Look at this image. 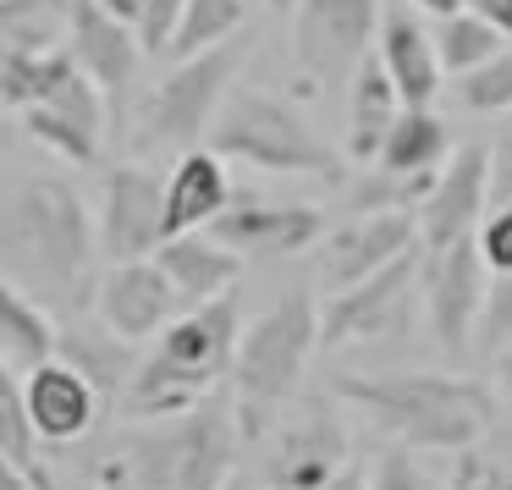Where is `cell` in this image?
<instances>
[{
    "mask_svg": "<svg viewBox=\"0 0 512 490\" xmlns=\"http://www.w3.org/2000/svg\"><path fill=\"white\" fill-rule=\"evenodd\" d=\"M490 199H496V188H490V149L463 144L435 171L430 199L419 204V248H452L463 237H474Z\"/></svg>",
    "mask_w": 512,
    "mask_h": 490,
    "instance_id": "14",
    "label": "cell"
},
{
    "mask_svg": "<svg viewBox=\"0 0 512 490\" xmlns=\"http://www.w3.org/2000/svg\"><path fill=\"white\" fill-rule=\"evenodd\" d=\"M0 281L67 320L100 298V221L67 177H28L0 193Z\"/></svg>",
    "mask_w": 512,
    "mask_h": 490,
    "instance_id": "1",
    "label": "cell"
},
{
    "mask_svg": "<svg viewBox=\"0 0 512 490\" xmlns=\"http://www.w3.org/2000/svg\"><path fill=\"white\" fill-rule=\"evenodd\" d=\"M61 347V331L50 320V309L39 298H28L23 287L0 281V358L17 375H34L39 364H50Z\"/></svg>",
    "mask_w": 512,
    "mask_h": 490,
    "instance_id": "25",
    "label": "cell"
},
{
    "mask_svg": "<svg viewBox=\"0 0 512 490\" xmlns=\"http://www.w3.org/2000/svg\"><path fill=\"white\" fill-rule=\"evenodd\" d=\"M67 50H72V61H78V67L105 89V100H111V111H116L122 94L133 89V78H138V61H144V39H138V28L105 17L94 0H72Z\"/></svg>",
    "mask_w": 512,
    "mask_h": 490,
    "instance_id": "18",
    "label": "cell"
},
{
    "mask_svg": "<svg viewBox=\"0 0 512 490\" xmlns=\"http://www.w3.org/2000/svg\"><path fill=\"white\" fill-rule=\"evenodd\" d=\"M226 248L254 259H292L325 243V215L309 199H259V193H237L232 210L210 226Z\"/></svg>",
    "mask_w": 512,
    "mask_h": 490,
    "instance_id": "13",
    "label": "cell"
},
{
    "mask_svg": "<svg viewBox=\"0 0 512 490\" xmlns=\"http://www.w3.org/2000/svg\"><path fill=\"white\" fill-rule=\"evenodd\" d=\"M232 177L215 149H188L166 177V237L210 232L226 210H232Z\"/></svg>",
    "mask_w": 512,
    "mask_h": 490,
    "instance_id": "20",
    "label": "cell"
},
{
    "mask_svg": "<svg viewBox=\"0 0 512 490\" xmlns=\"http://www.w3.org/2000/svg\"><path fill=\"white\" fill-rule=\"evenodd\" d=\"M160 270L171 276V287L182 292V303H210L221 298V292L237 287V276H243V254L237 248H226L215 232H188V237H166L160 243Z\"/></svg>",
    "mask_w": 512,
    "mask_h": 490,
    "instance_id": "23",
    "label": "cell"
},
{
    "mask_svg": "<svg viewBox=\"0 0 512 490\" xmlns=\"http://www.w3.org/2000/svg\"><path fill=\"white\" fill-rule=\"evenodd\" d=\"M23 397H28V419H34L39 441H50V446H67L78 435H89L105 408L100 391L72 364H61V358H50L34 375H23Z\"/></svg>",
    "mask_w": 512,
    "mask_h": 490,
    "instance_id": "19",
    "label": "cell"
},
{
    "mask_svg": "<svg viewBox=\"0 0 512 490\" xmlns=\"http://www.w3.org/2000/svg\"><path fill=\"white\" fill-rule=\"evenodd\" d=\"M166 243V182L144 166H116L100 188V254L111 265L155 259Z\"/></svg>",
    "mask_w": 512,
    "mask_h": 490,
    "instance_id": "12",
    "label": "cell"
},
{
    "mask_svg": "<svg viewBox=\"0 0 512 490\" xmlns=\"http://www.w3.org/2000/svg\"><path fill=\"white\" fill-rule=\"evenodd\" d=\"M446 490H501V457L485 452H457V474Z\"/></svg>",
    "mask_w": 512,
    "mask_h": 490,
    "instance_id": "38",
    "label": "cell"
},
{
    "mask_svg": "<svg viewBox=\"0 0 512 490\" xmlns=\"http://www.w3.org/2000/svg\"><path fill=\"white\" fill-rule=\"evenodd\" d=\"M474 243H479V254H485L490 276H512V199L496 204V210L479 221Z\"/></svg>",
    "mask_w": 512,
    "mask_h": 490,
    "instance_id": "35",
    "label": "cell"
},
{
    "mask_svg": "<svg viewBox=\"0 0 512 490\" xmlns=\"http://www.w3.org/2000/svg\"><path fill=\"white\" fill-rule=\"evenodd\" d=\"M314 347H320V303L309 292H287L259 320L243 325L237 364H232V408L243 441H259L276 424L281 402L298 391Z\"/></svg>",
    "mask_w": 512,
    "mask_h": 490,
    "instance_id": "5",
    "label": "cell"
},
{
    "mask_svg": "<svg viewBox=\"0 0 512 490\" xmlns=\"http://www.w3.org/2000/svg\"><path fill=\"white\" fill-rule=\"evenodd\" d=\"M0 446L17 457V463L28 468V479H34L39 490H50L56 479L45 474V457H39V430L34 419H28V397H23V375H17L6 358H0Z\"/></svg>",
    "mask_w": 512,
    "mask_h": 490,
    "instance_id": "30",
    "label": "cell"
},
{
    "mask_svg": "<svg viewBox=\"0 0 512 490\" xmlns=\"http://www.w3.org/2000/svg\"><path fill=\"white\" fill-rule=\"evenodd\" d=\"M507 45L512 39L501 34V28H490L479 12H457V17H441V23H435V50H441V67L452 72V78L479 72L485 61H496Z\"/></svg>",
    "mask_w": 512,
    "mask_h": 490,
    "instance_id": "31",
    "label": "cell"
},
{
    "mask_svg": "<svg viewBox=\"0 0 512 490\" xmlns=\"http://www.w3.org/2000/svg\"><path fill=\"white\" fill-rule=\"evenodd\" d=\"M232 490H237V485H232Z\"/></svg>",
    "mask_w": 512,
    "mask_h": 490,
    "instance_id": "48",
    "label": "cell"
},
{
    "mask_svg": "<svg viewBox=\"0 0 512 490\" xmlns=\"http://www.w3.org/2000/svg\"><path fill=\"white\" fill-rule=\"evenodd\" d=\"M369 490H435V485L424 479V468L413 463L408 446H391V452H380L375 468H369Z\"/></svg>",
    "mask_w": 512,
    "mask_h": 490,
    "instance_id": "37",
    "label": "cell"
},
{
    "mask_svg": "<svg viewBox=\"0 0 512 490\" xmlns=\"http://www.w3.org/2000/svg\"><path fill=\"white\" fill-rule=\"evenodd\" d=\"M0 490H39L34 479H28V468L17 463V457L6 452V446H0Z\"/></svg>",
    "mask_w": 512,
    "mask_h": 490,
    "instance_id": "41",
    "label": "cell"
},
{
    "mask_svg": "<svg viewBox=\"0 0 512 490\" xmlns=\"http://www.w3.org/2000/svg\"><path fill=\"white\" fill-rule=\"evenodd\" d=\"M243 23H248L243 0H188L182 28H177L166 56L193 61V56H204V50H221V45H232V39H243Z\"/></svg>",
    "mask_w": 512,
    "mask_h": 490,
    "instance_id": "29",
    "label": "cell"
},
{
    "mask_svg": "<svg viewBox=\"0 0 512 490\" xmlns=\"http://www.w3.org/2000/svg\"><path fill=\"white\" fill-rule=\"evenodd\" d=\"M237 342H243V303H237V292H221L210 303L182 309L155 336V353L138 364L122 408L133 419H177V413L204 408L215 380L232 375Z\"/></svg>",
    "mask_w": 512,
    "mask_h": 490,
    "instance_id": "4",
    "label": "cell"
},
{
    "mask_svg": "<svg viewBox=\"0 0 512 490\" xmlns=\"http://www.w3.org/2000/svg\"><path fill=\"white\" fill-rule=\"evenodd\" d=\"M331 490H369V474H364V468H358V463H353V468H347V474H342V479H336V485H331Z\"/></svg>",
    "mask_w": 512,
    "mask_h": 490,
    "instance_id": "44",
    "label": "cell"
},
{
    "mask_svg": "<svg viewBox=\"0 0 512 490\" xmlns=\"http://www.w3.org/2000/svg\"><path fill=\"white\" fill-rule=\"evenodd\" d=\"M490 369H496V380H501V386L512 391V342H507V347H501V353H496V364H490Z\"/></svg>",
    "mask_w": 512,
    "mask_h": 490,
    "instance_id": "45",
    "label": "cell"
},
{
    "mask_svg": "<svg viewBox=\"0 0 512 490\" xmlns=\"http://www.w3.org/2000/svg\"><path fill=\"white\" fill-rule=\"evenodd\" d=\"M490 188H496V204L512 199V111L501 116V133L490 144Z\"/></svg>",
    "mask_w": 512,
    "mask_h": 490,
    "instance_id": "39",
    "label": "cell"
},
{
    "mask_svg": "<svg viewBox=\"0 0 512 490\" xmlns=\"http://www.w3.org/2000/svg\"><path fill=\"white\" fill-rule=\"evenodd\" d=\"M419 248V221L413 215H353L347 226L325 232L320 243V281L331 292L358 287V281L380 276L386 265L408 259Z\"/></svg>",
    "mask_w": 512,
    "mask_h": 490,
    "instance_id": "15",
    "label": "cell"
},
{
    "mask_svg": "<svg viewBox=\"0 0 512 490\" xmlns=\"http://www.w3.org/2000/svg\"><path fill=\"white\" fill-rule=\"evenodd\" d=\"M336 397L408 452H474L479 435L496 424V397L485 380L441 375V369L336 375Z\"/></svg>",
    "mask_w": 512,
    "mask_h": 490,
    "instance_id": "2",
    "label": "cell"
},
{
    "mask_svg": "<svg viewBox=\"0 0 512 490\" xmlns=\"http://www.w3.org/2000/svg\"><path fill=\"white\" fill-rule=\"evenodd\" d=\"M210 149L270 177H336V149L298 105L270 89H232L210 127Z\"/></svg>",
    "mask_w": 512,
    "mask_h": 490,
    "instance_id": "6",
    "label": "cell"
},
{
    "mask_svg": "<svg viewBox=\"0 0 512 490\" xmlns=\"http://www.w3.org/2000/svg\"><path fill=\"white\" fill-rule=\"evenodd\" d=\"M243 61H248V34L221 50H204L193 61H171V72L138 105V138L188 155L199 138H210L221 105L232 100V78L243 72Z\"/></svg>",
    "mask_w": 512,
    "mask_h": 490,
    "instance_id": "7",
    "label": "cell"
},
{
    "mask_svg": "<svg viewBox=\"0 0 512 490\" xmlns=\"http://www.w3.org/2000/svg\"><path fill=\"white\" fill-rule=\"evenodd\" d=\"M72 23V0H0V39L23 56L61 50V34Z\"/></svg>",
    "mask_w": 512,
    "mask_h": 490,
    "instance_id": "28",
    "label": "cell"
},
{
    "mask_svg": "<svg viewBox=\"0 0 512 490\" xmlns=\"http://www.w3.org/2000/svg\"><path fill=\"white\" fill-rule=\"evenodd\" d=\"M435 177H402V171L375 166L369 177L353 182V204L358 215H413L424 199H430Z\"/></svg>",
    "mask_w": 512,
    "mask_h": 490,
    "instance_id": "32",
    "label": "cell"
},
{
    "mask_svg": "<svg viewBox=\"0 0 512 490\" xmlns=\"http://www.w3.org/2000/svg\"><path fill=\"white\" fill-rule=\"evenodd\" d=\"M56 358H61V364H72L94 391H100L105 408L127 397V386H133L138 364H144V358L133 353V342H127V336H116L105 320H100V325H89V320L61 325V347H56Z\"/></svg>",
    "mask_w": 512,
    "mask_h": 490,
    "instance_id": "22",
    "label": "cell"
},
{
    "mask_svg": "<svg viewBox=\"0 0 512 490\" xmlns=\"http://www.w3.org/2000/svg\"><path fill=\"white\" fill-rule=\"evenodd\" d=\"M94 309H100V320L111 325L116 336H127V342L138 347V342L166 331L188 303H182V292L171 287V276L160 270V259H127V265H111L100 276Z\"/></svg>",
    "mask_w": 512,
    "mask_h": 490,
    "instance_id": "16",
    "label": "cell"
},
{
    "mask_svg": "<svg viewBox=\"0 0 512 490\" xmlns=\"http://www.w3.org/2000/svg\"><path fill=\"white\" fill-rule=\"evenodd\" d=\"M72 67V50H50V56H23L17 45L0 39V111L23 116L28 105H39L61 83V72Z\"/></svg>",
    "mask_w": 512,
    "mask_h": 490,
    "instance_id": "27",
    "label": "cell"
},
{
    "mask_svg": "<svg viewBox=\"0 0 512 490\" xmlns=\"http://www.w3.org/2000/svg\"><path fill=\"white\" fill-rule=\"evenodd\" d=\"M408 111L397 94V83H391V72L380 67V56L358 61L353 83H347V155L353 160H380V144H386V133L397 127V116Z\"/></svg>",
    "mask_w": 512,
    "mask_h": 490,
    "instance_id": "24",
    "label": "cell"
},
{
    "mask_svg": "<svg viewBox=\"0 0 512 490\" xmlns=\"http://www.w3.org/2000/svg\"><path fill=\"white\" fill-rule=\"evenodd\" d=\"M347 468H353L347 430L314 408L281 430L276 452H270V490H331Z\"/></svg>",
    "mask_w": 512,
    "mask_h": 490,
    "instance_id": "17",
    "label": "cell"
},
{
    "mask_svg": "<svg viewBox=\"0 0 512 490\" xmlns=\"http://www.w3.org/2000/svg\"><path fill=\"white\" fill-rule=\"evenodd\" d=\"M380 0H298L292 6V61L309 78H342L369 61V39H380Z\"/></svg>",
    "mask_w": 512,
    "mask_h": 490,
    "instance_id": "10",
    "label": "cell"
},
{
    "mask_svg": "<svg viewBox=\"0 0 512 490\" xmlns=\"http://www.w3.org/2000/svg\"><path fill=\"white\" fill-rule=\"evenodd\" d=\"M501 490H512V452L501 457Z\"/></svg>",
    "mask_w": 512,
    "mask_h": 490,
    "instance_id": "46",
    "label": "cell"
},
{
    "mask_svg": "<svg viewBox=\"0 0 512 490\" xmlns=\"http://www.w3.org/2000/svg\"><path fill=\"white\" fill-rule=\"evenodd\" d=\"M182 12H188V0H144V17H138V39H144L149 56H166L171 39L182 28Z\"/></svg>",
    "mask_w": 512,
    "mask_h": 490,
    "instance_id": "36",
    "label": "cell"
},
{
    "mask_svg": "<svg viewBox=\"0 0 512 490\" xmlns=\"http://www.w3.org/2000/svg\"><path fill=\"white\" fill-rule=\"evenodd\" d=\"M457 100L474 116H507L512 111V45L496 61H485L479 72H463L457 78Z\"/></svg>",
    "mask_w": 512,
    "mask_h": 490,
    "instance_id": "33",
    "label": "cell"
},
{
    "mask_svg": "<svg viewBox=\"0 0 512 490\" xmlns=\"http://www.w3.org/2000/svg\"><path fill=\"white\" fill-rule=\"evenodd\" d=\"M468 12H479L490 28H501L512 39V0H468Z\"/></svg>",
    "mask_w": 512,
    "mask_h": 490,
    "instance_id": "40",
    "label": "cell"
},
{
    "mask_svg": "<svg viewBox=\"0 0 512 490\" xmlns=\"http://www.w3.org/2000/svg\"><path fill=\"white\" fill-rule=\"evenodd\" d=\"M413 292H419V254L397 259L358 287L331 292V303L320 309V347L336 353V347H369L397 336L413 314Z\"/></svg>",
    "mask_w": 512,
    "mask_h": 490,
    "instance_id": "9",
    "label": "cell"
},
{
    "mask_svg": "<svg viewBox=\"0 0 512 490\" xmlns=\"http://www.w3.org/2000/svg\"><path fill=\"white\" fill-rule=\"evenodd\" d=\"M413 6H419L424 17H435V23H441V17H457V12H468V0H413Z\"/></svg>",
    "mask_w": 512,
    "mask_h": 490,
    "instance_id": "43",
    "label": "cell"
},
{
    "mask_svg": "<svg viewBox=\"0 0 512 490\" xmlns=\"http://www.w3.org/2000/svg\"><path fill=\"white\" fill-rule=\"evenodd\" d=\"M380 67L391 72L402 105H430L446 78L435 28H424L408 6H386V17H380Z\"/></svg>",
    "mask_w": 512,
    "mask_h": 490,
    "instance_id": "21",
    "label": "cell"
},
{
    "mask_svg": "<svg viewBox=\"0 0 512 490\" xmlns=\"http://www.w3.org/2000/svg\"><path fill=\"white\" fill-rule=\"evenodd\" d=\"M419 292H424L435 347L446 358L474 353L479 309H485V292H490V265L474 237H463L452 248H419Z\"/></svg>",
    "mask_w": 512,
    "mask_h": 490,
    "instance_id": "8",
    "label": "cell"
},
{
    "mask_svg": "<svg viewBox=\"0 0 512 490\" xmlns=\"http://www.w3.org/2000/svg\"><path fill=\"white\" fill-rule=\"evenodd\" d=\"M446 160H452V127H446V116H435L430 105H408L397 116V127L386 133V144H380L375 166L402 171V177H435Z\"/></svg>",
    "mask_w": 512,
    "mask_h": 490,
    "instance_id": "26",
    "label": "cell"
},
{
    "mask_svg": "<svg viewBox=\"0 0 512 490\" xmlns=\"http://www.w3.org/2000/svg\"><path fill=\"white\" fill-rule=\"evenodd\" d=\"M270 12H292V6H298V0H265Z\"/></svg>",
    "mask_w": 512,
    "mask_h": 490,
    "instance_id": "47",
    "label": "cell"
},
{
    "mask_svg": "<svg viewBox=\"0 0 512 490\" xmlns=\"http://www.w3.org/2000/svg\"><path fill=\"white\" fill-rule=\"evenodd\" d=\"M105 17H116V23H127V28H138V17H144V0H94Z\"/></svg>",
    "mask_w": 512,
    "mask_h": 490,
    "instance_id": "42",
    "label": "cell"
},
{
    "mask_svg": "<svg viewBox=\"0 0 512 490\" xmlns=\"http://www.w3.org/2000/svg\"><path fill=\"white\" fill-rule=\"evenodd\" d=\"M512 342V276H490L485 309H479V331H474V353L485 364H496V353Z\"/></svg>",
    "mask_w": 512,
    "mask_h": 490,
    "instance_id": "34",
    "label": "cell"
},
{
    "mask_svg": "<svg viewBox=\"0 0 512 490\" xmlns=\"http://www.w3.org/2000/svg\"><path fill=\"white\" fill-rule=\"evenodd\" d=\"M237 408L210 397L177 419H149L100 457V490H232Z\"/></svg>",
    "mask_w": 512,
    "mask_h": 490,
    "instance_id": "3",
    "label": "cell"
},
{
    "mask_svg": "<svg viewBox=\"0 0 512 490\" xmlns=\"http://www.w3.org/2000/svg\"><path fill=\"white\" fill-rule=\"evenodd\" d=\"M23 127H28L34 144L50 149V155L72 160V166H94V160H100V144H105V127H111V100H105L100 83L72 61L56 89L23 111Z\"/></svg>",
    "mask_w": 512,
    "mask_h": 490,
    "instance_id": "11",
    "label": "cell"
}]
</instances>
